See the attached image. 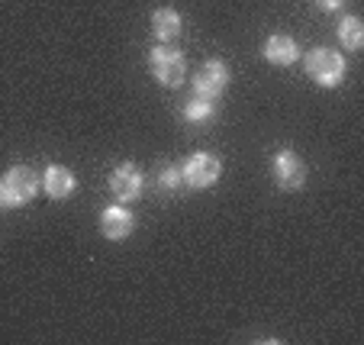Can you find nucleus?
I'll list each match as a JSON object with an SVG mask.
<instances>
[{"instance_id":"1","label":"nucleus","mask_w":364,"mask_h":345,"mask_svg":"<svg viewBox=\"0 0 364 345\" xmlns=\"http://www.w3.org/2000/svg\"><path fill=\"white\" fill-rule=\"evenodd\" d=\"M39 174L33 171L29 165H14L4 178H0V207L16 210V207H26L39 193Z\"/></svg>"},{"instance_id":"2","label":"nucleus","mask_w":364,"mask_h":345,"mask_svg":"<svg viewBox=\"0 0 364 345\" xmlns=\"http://www.w3.org/2000/svg\"><path fill=\"white\" fill-rule=\"evenodd\" d=\"M149 68H151V78L165 87H181L184 84V75H187V62L181 55L178 48L171 46H155L149 52Z\"/></svg>"},{"instance_id":"3","label":"nucleus","mask_w":364,"mask_h":345,"mask_svg":"<svg viewBox=\"0 0 364 345\" xmlns=\"http://www.w3.org/2000/svg\"><path fill=\"white\" fill-rule=\"evenodd\" d=\"M306 75L319 84V87H338L345 81V58L332 48H313L306 52Z\"/></svg>"},{"instance_id":"4","label":"nucleus","mask_w":364,"mask_h":345,"mask_svg":"<svg viewBox=\"0 0 364 345\" xmlns=\"http://www.w3.org/2000/svg\"><path fill=\"white\" fill-rule=\"evenodd\" d=\"M184 184L193 187V191H206V187H213L223 174V161L216 159L213 152H193L191 159L184 161Z\"/></svg>"},{"instance_id":"5","label":"nucleus","mask_w":364,"mask_h":345,"mask_svg":"<svg viewBox=\"0 0 364 345\" xmlns=\"http://www.w3.org/2000/svg\"><path fill=\"white\" fill-rule=\"evenodd\" d=\"M271 174H274L281 191H300V187L306 184V165H303L300 155L290 152V149H284V152H277L274 159H271Z\"/></svg>"},{"instance_id":"6","label":"nucleus","mask_w":364,"mask_h":345,"mask_svg":"<svg viewBox=\"0 0 364 345\" xmlns=\"http://www.w3.org/2000/svg\"><path fill=\"white\" fill-rule=\"evenodd\" d=\"M226 87H229V65L220 62V58H210L193 78V94L206 97V100H220Z\"/></svg>"},{"instance_id":"7","label":"nucleus","mask_w":364,"mask_h":345,"mask_svg":"<svg viewBox=\"0 0 364 345\" xmlns=\"http://www.w3.org/2000/svg\"><path fill=\"white\" fill-rule=\"evenodd\" d=\"M145 191V178L132 161H123V165L113 168L110 174V193L117 197L119 203H136Z\"/></svg>"},{"instance_id":"8","label":"nucleus","mask_w":364,"mask_h":345,"mask_svg":"<svg viewBox=\"0 0 364 345\" xmlns=\"http://www.w3.org/2000/svg\"><path fill=\"white\" fill-rule=\"evenodd\" d=\"M39 184H42V191H46L52 201H68L71 193H75L77 181H75V171H71V168H65V165H48L46 171H42Z\"/></svg>"},{"instance_id":"9","label":"nucleus","mask_w":364,"mask_h":345,"mask_svg":"<svg viewBox=\"0 0 364 345\" xmlns=\"http://www.w3.org/2000/svg\"><path fill=\"white\" fill-rule=\"evenodd\" d=\"M262 52L271 65H277V68H287V65H294L296 58H300V46H296V39L287 36V33L268 36V42H264Z\"/></svg>"},{"instance_id":"10","label":"nucleus","mask_w":364,"mask_h":345,"mask_svg":"<svg viewBox=\"0 0 364 345\" xmlns=\"http://www.w3.org/2000/svg\"><path fill=\"white\" fill-rule=\"evenodd\" d=\"M132 229H136V220H132V213L126 207H107L100 213V233L110 242H123Z\"/></svg>"},{"instance_id":"11","label":"nucleus","mask_w":364,"mask_h":345,"mask_svg":"<svg viewBox=\"0 0 364 345\" xmlns=\"http://www.w3.org/2000/svg\"><path fill=\"white\" fill-rule=\"evenodd\" d=\"M181 14L174 7H161L151 14V33H155V39L159 42H174L181 36Z\"/></svg>"},{"instance_id":"12","label":"nucleus","mask_w":364,"mask_h":345,"mask_svg":"<svg viewBox=\"0 0 364 345\" xmlns=\"http://www.w3.org/2000/svg\"><path fill=\"white\" fill-rule=\"evenodd\" d=\"M338 42H342L348 52H358V48L364 46V26L358 16H345V20L338 23Z\"/></svg>"},{"instance_id":"13","label":"nucleus","mask_w":364,"mask_h":345,"mask_svg":"<svg viewBox=\"0 0 364 345\" xmlns=\"http://www.w3.org/2000/svg\"><path fill=\"white\" fill-rule=\"evenodd\" d=\"M213 110H216V100H206V97L193 94L184 104V120L187 123H206V120L213 117Z\"/></svg>"},{"instance_id":"14","label":"nucleus","mask_w":364,"mask_h":345,"mask_svg":"<svg viewBox=\"0 0 364 345\" xmlns=\"http://www.w3.org/2000/svg\"><path fill=\"white\" fill-rule=\"evenodd\" d=\"M181 184H184V168H181V165H168L165 171H161V187H165V191H178Z\"/></svg>"},{"instance_id":"15","label":"nucleus","mask_w":364,"mask_h":345,"mask_svg":"<svg viewBox=\"0 0 364 345\" xmlns=\"http://www.w3.org/2000/svg\"><path fill=\"white\" fill-rule=\"evenodd\" d=\"M319 10H326V14H332V10H338V7H345V0H313Z\"/></svg>"}]
</instances>
